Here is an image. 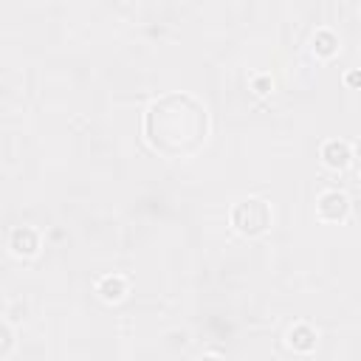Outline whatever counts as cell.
Here are the masks:
<instances>
[{
    "instance_id": "cell-5",
    "label": "cell",
    "mask_w": 361,
    "mask_h": 361,
    "mask_svg": "<svg viewBox=\"0 0 361 361\" xmlns=\"http://www.w3.org/2000/svg\"><path fill=\"white\" fill-rule=\"evenodd\" d=\"M200 361H220L217 355H206V358H200Z\"/></svg>"
},
{
    "instance_id": "cell-3",
    "label": "cell",
    "mask_w": 361,
    "mask_h": 361,
    "mask_svg": "<svg viewBox=\"0 0 361 361\" xmlns=\"http://www.w3.org/2000/svg\"><path fill=\"white\" fill-rule=\"evenodd\" d=\"M324 158H327V164L330 166H344L347 164V158H350V149L344 147V144H327V149H324Z\"/></svg>"
},
{
    "instance_id": "cell-2",
    "label": "cell",
    "mask_w": 361,
    "mask_h": 361,
    "mask_svg": "<svg viewBox=\"0 0 361 361\" xmlns=\"http://www.w3.org/2000/svg\"><path fill=\"white\" fill-rule=\"evenodd\" d=\"M268 220H271V212H268V206H265V200H243L237 209H234V226L240 228V231H245V234H257V231H262L265 226H268Z\"/></svg>"
},
{
    "instance_id": "cell-4",
    "label": "cell",
    "mask_w": 361,
    "mask_h": 361,
    "mask_svg": "<svg viewBox=\"0 0 361 361\" xmlns=\"http://www.w3.org/2000/svg\"><path fill=\"white\" fill-rule=\"evenodd\" d=\"M121 290H124V282H121V279H104V285H102L104 299H118Z\"/></svg>"
},
{
    "instance_id": "cell-1",
    "label": "cell",
    "mask_w": 361,
    "mask_h": 361,
    "mask_svg": "<svg viewBox=\"0 0 361 361\" xmlns=\"http://www.w3.org/2000/svg\"><path fill=\"white\" fill-rule=\"evenodd\" d=\"M147 138L164 155H186L206 138V110L186 93H169L149 107Z\"/></svg>"
}]
</instances>
